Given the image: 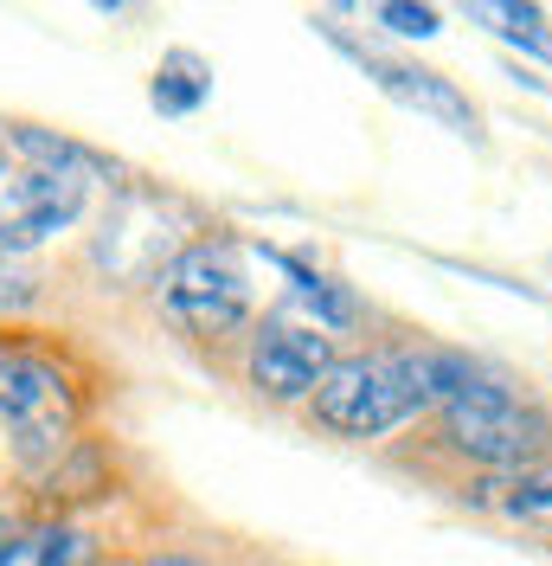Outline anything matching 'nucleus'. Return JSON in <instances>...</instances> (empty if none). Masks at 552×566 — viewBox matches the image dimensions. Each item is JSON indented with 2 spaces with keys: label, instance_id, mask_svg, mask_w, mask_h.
I'll use <instances>...</instances> for the list:
<instances>
[{
  "label": "nucleus",
  "instance_id": "nucleus-4",
  "mask_svg": "<svg viewBox=\"0 0 552 566\" xmlns=\"http://www.w3.org/2000/svg\"><path fill=\"white\" fill-rule=\"evenodd\" d=\"M84 193H91V161H33L7 175L0 180V251L20 258L59 239L65 226H77Z\"/></svg>",
  "mask_w": 552,
  "mask_h": 566
},
{
  "label": "nucleus",
  "instance_id": "nucleus-17",
  "mask_svg": "<svg viewBox=\"0 0 552 566\" xmlns=\"http://www.w3.org/2000/svg\"><path fill=\"white\" fill-rule=\"evenodd\" d=\"M0 161H7V123H0Z\"/></svg>",
  "mask_w": 552,
  "mask_h": 566
},
{
  "label": "nucleus",
  "instance_id": "nucleus-16",
  "mask_svg": "<svg viewBox=\"0 0 552 566\" xmlns=\"http://www.w3.org/2000/svg\"><path fill=\"white\" fill-rule=\"evenodd\" d=\"M141 566H193V560H180V554H161V560H141Z\"/></svg>",
  "mask_w": 552,
  "mask_h": 566
},
{
  "label": "nucleus",
  "instance_id": "nucleus-13",
  "mask_svg": "<svg viewBox=\"0 0 552 566\" xmlns=\"http://www.w3.org/2000/svg\"><path fill=\"white\" fill-rule=\"evenodd\" d=\"M380 27L385 33H399V39H431L437 33V7H380Z\"/></svg>",
  "mask_w": 552,
  "mask_h": 566
},
{
  "label": "nucleus",
  "instance_id": "nucleus-7",
  "mask_svg": "<svg viewBox=\"0 0 552 566\" xmlns=\"http://www.w3.org/2000/svg\"><path fill=\"white\" fill-rule=\"evenodd\" d=\"M173 251V232L168 219H161V207L155 200H123V212L104 226V245H97V258H104L109 271L129 258V277H148V271H161Z\"/></svg>",
  "mask_w": 552,
  "mask_h": 566
},
{
  "label": "nucleus",
  "instance_id": "nucleus-1",
  "mask_svg": "<svg viewBox=\"0 0 552 566\" xmlns=\"http://www.w3.org/2000/svg\"><path fill=\"white\" fill-rule=\"evenodd\" d=\"M437 412H444L449 451H463L469 463H488L501 476L527 470V463H546V451H552V424L533 406H520L508 387H495V380H469Z\"/></svg>",
  "mask_w": 552,
  "mask_h": 566
},
{
  "label": "nucleus",
  "instance_id": "nucleus-8",
  "mask_svg": "<svg viewBox=\"0 0 552 566\" xmlns=\"http://www.w3.org/2000/svg\"><path fill=\"white\" fill-rule=\"evenodd\" d=\"M367 71L380 77V91H385V97L412 104L417 116H437V123H449L456 136H476V109H469V97H456V84H444L437 71L385 65V59H367Z\"/></svg>",
  "mask_w": 552,
  "mask_h": 566
},
{
  "label": "nucleus",
  "instance_id": "nucleus-15",
  "mask_svg": "<svg viewBox=\"0 0 552 566\" xmlns=\"http://www.w3.org/2000/svg\"><path fill=\"white\" fill-rule=\"evenodd\" d=\"M13 547H20V522H13V515L0 509V566L13 560Z\"/></svg>",
  "mask_w": 552,
  "mask_h": 566
},
{
  "label": "nucleus",
  "instance_id": "nucleus-2",
  "mask_svg": "<svg viewBox=\"0 0 552 566\" xmlns=\"http://www.w3.org/2000/svg\"><path fill=\"white\" fill-rule=\"evenodd\" d=\"M161 310L193 335H232L251 316V271L232 239H200L161 271Z\"/></svg>",
  "mask_w": 552,
  "mask_h": 566
},
{
  "label": "nucleus",
  "instance_id": "nucleus-3",
  "mask_svg": "<svg viewBox=\"0 0 552 566\" xmlns=\"http://www.w3.org/2000/svg\"><path fill=\"white\" fill-rule=\"evenodd\" d=\"M315 419L341 438H380L417 412V392L405 380V354H353L335 360L315 380Z\"/></svg>",
  "mask_w": 552,
  "mask_h": 566
},
{
  "label": "nucleus",
  "instance_id": "nucleus-11",
  "mask_svg": "<svg viewBox=\"0 0 552 566\" xmlns=\"http://www.w3.org/2000/svg\"><path fill=\"white\" fill-rule=\"evenodd\" d=\"M206 91H212L206 71L193 65V59H173V65L155 77V91H148V97H155V109H161V116H187V109L206 104Z\"/></svg>",
  "mask_w": 552,
  "mask_h": 566
},
{
  "label": "nucleus",
  "instance_id": "nucleus-9",
  "mask_svg": "<svg viewBox=\"0 0 552 566\" xmlns=\"http://www.w3.org/2000/svg\"><path fill=\"white\" fill-rule=\"evenodd\" d=\"M482 502L495 515H508L520 528L552 534V463H527V470H508L482 490Z\"/></svg>",
  "mask_w": 552,
  "mask_h": 566
},
{
  "label": "nucleus",
  "instance_id": "nucleus-12",
  "mask_svg": "<svg viewBox=\"0 0 552 566\" xmlns=\"http://www.w3.org/2000/svg\"><path fill=\"white\" fill-rule=\"evenodd\" d=\"M476 20H488L495 33H508V39H527V33H540L546 20H540V7H495V0H482V7H469Z\"/></svg>",
  "mask_w": 552,
  "mask_h": 566
},
{
  "label": "nucleus",
  "instance_id": "nucleus-10",
  "mask_svg": "<svg viewBox=\"0 0 552 566\" xmlns=\"http://www.w3.org/2000/svg\"><path fill=\"white\" fill-rule=\"evenodd\" d=\"M7 566H97V547L77 528H20V547Z\"/></svg>",
  "mask_w": 552,
  "mask_h": 566
},
{
  "label": "nucleus",
  "instance_id": "nucleus-6",
  "mask_svg": "<svg viewBox=\"0 0 552 566\" xmlns=\"http://www.w3.org/2000/svg\"><path fill=\"white\" fill-rule=\"evenodd\" d=\"M328 367H335V342H328L321 322L276 316L251 348V387L270 392V399H302V392H315V380Z\"/></svg>",
  "mask_w": 552,
  "mask_h": 566
},
{
  "label": "nucleus",
  "instance_id": "nucleus-5",
  "mask_svg": "<svg viewBox=\"0 0 552 566\" xmlns=\"http://www.w3.org/2000/svg\"><path fill=\"white\" fill-rule=\"evenodd\" d=\"M71 419H77V392H71L65 374L52 360H39V354L0 348V424L13 431L20 458L39 463L52 451H65Z\"/></svg>",
  "mask_w": 552,
  "mask_h": 566
},
{
  "label": "nucleus",
  "instance_id": "nucleus-14",
  "mask_svg": "<svg viewBox=\"0 0 552 566\" xmlns=\"http://www.w3.org/2000/svg\"><path fill=\"white\" fill-rule=\"evenodd\" d=\"M20 303H33V271H20V258L0 251V310H20Z\"/></svg>",
  "mask_w": 552,
  "mask_h": 566
}]
</instances>
